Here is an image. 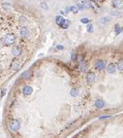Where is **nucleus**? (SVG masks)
Instances as JSON below:
<instances>
[{
	"label": "nucleus",
	"instance_id": "1",
	"mask_svg": "<svg viewBox=\"0 0 123 138\" xmlns=\"http://www.w3.org/2000/svg\"><path fill=\"white\" fill-rule=\"evenodd\" d=\"M8 127H9V129L12 131V132H16L18 131L19 129L20 128V123L19 120H11L9 121V124H8Z\"/></svg>",
	"mask_w": 123,
	"mask_h": 138
},
{
	"label": "nucleus",
	"instance_id": "2",
	"mask_svg": "<svg viewBox=\"0 0 123 138\" xmlns=\"http://www.w3.org/2000/svg\"><path fill=\"white\" fill-rule=\"evenodd\" d=\"M16 41V36L13 33H8L7 35H5V37L3 38L2 42L5 46H12Z\"/></svg>",
	"mask_w": 123,
	"mask_h": 138
},
{
	"label": "nucleus",
	"instance_id": "3",
	"mask_svg": "<svg viewBox=\"0 0 123 138\" xmlns=\"http://www.w3.org/2000/svg\"><path fill=\"white\" fill-rule=\"evenodd\" d=\"M105 61L102 60V59H99V60H97L96 63H95V68L97 70H99V71H102L104 68H105Z\"/></svg>",
	"mask_w": 123,
	"mask_h": 138
},
{
	"label": "nucleus",
	"instance_id": "4",
	"mask_svg": "<svg viewBox=\"0 0 123 138\" xmlns=\"http://www.w3.org/2000/svg\"><path fill=\"white\" fill-rule=\"evenodd\" d=\"M95 78H96V76H95V74L93 72H88L86 74V81H87L88 84L93 83L95 81Z\"/></svg>",
	"mask_w": 123,
	"mask_h": 138
},
{
	"label": "nucleus",
	"instance_id": "5",
	"mask_svg": "<svg viewBox=\"0 0 123 138\" xmlns=\"http://www.w3.org/2000/svg\"><path fill=\"white\" fill-rule=\"evenodd\" d=\"M32 92H33V88H32V87H30V86H24L23 87L22 93L24 95H30V94H32Z\"/></svg>",
	"mask_w": 123,
	"mask_h": 138
},
{
	"label": "nucleus",
	"instance_id": "6",
	"mask_svg": "<svg viewBox=\"0 0 123 138\" xmlns=\"http://www.w3.org/2000/svg\"><path fill=\"white\" fill-rule=\"evenodd\" d=\"M112 7L115 9H120L123 7V1L122 0H112Z\"/></svg>",
	"mask_w": 123,
	"mask_h": 138
},
{
	"label": "nucleus",
	"instance_id": "7",
	"mask_svg": "<svg viewBox=\"0 0 123 138\" xmlns=\"http://www.w3.org/2000/svg\"><path fill=\"white\" fill-rule=\"evenodd\" d=\"M116 70V65L114 63H110L108 67H107V72L109 73V74H113L114 72Z\"/></svg>",
	"mask_w": 123,
	"mask_h": 138
},
{
	"label": "nucleus",
	"instance_id": "8",
	"mask_svg": "<svg viewBox=\"0 0 123 138\" xmlns=\"http://www.w3.org/2000/svg\"><path fill=\"white\" fill-rule=\"evenodd\" d=\"M21 54V50H20V48L18 47V46H16L12 49V54L14 56H16V58H18V56H20Z\"/></svg>",
	"mask_w": 123,
	"mask_h": 138
},
{
	"label": "nucleus",
	"instance_id": "9",
	"mask_svg": "<svg viewBox=\"0 0 123 138\" xmlns=\"http://www.w3.org/2000/svg\"><path fill=\"white\" fill-rule=\"evenodd\" d=\"M28 34H29V30H28L25 26H22V27L20 28V35L21 37H27Z\"/></svg>",
	"mask_w": 123,
	"mask_h": 138
},
{
	"label": "nucleus",
	"instance_id": "10",
	"mask_svg": "<svg viewBox=\"0 0 123 138\" xmlns=\"http://www.w3.org/2000/svg\"><path fill=\"white\" fill-rule=\"evenodd\" d=\"M94 105H95L96 108L101 109V108H103V107L105 106V102H104V100H102V99H96L95 102H94Z\"/></svg>",
	"mask_w": 123,
	"mask_h": 138
},
{
	"label": "nucleus",
	"instance_id": "11",
	"mask_svg": "<svg viewBox=\"0 0 123 138\" xmlns=\"http://www.w3.org/2000/svg\"><path fill=\"white\" fill-rule=\"evenodd\" d=\"M31 76H32V72L30 70H26V71H24L22 74H21V79H23V80H28V79L31 78Z\"/></svg>",
	"mask_w": 123,
	"mask_h": 138
},
{
	"label": "nucleus",
	"instance_id": "12",
	"mask_svg": "<svg viewBox=\"0 0 123 138\" xmlns=\"http://www.w3.org/2000/svg\"><path fill=\"white\" fill-rule=\"evenodd\" d=\"M20 67V62L18 61V60H14V61L12 62V64H11V68H12L14 71L19 70Z\"/></svg>",
	"mask_w": 123,
	"mask_h": 138
},
{
	"label": "nucleus",
	"instance_id": "13",
	"mask_svg": "<svg viewBox=\"0 0 123 138\" xmlns=\"http://www.w3.org/2000/svg\"><path fill=\"white\" fill-rule=\"evenodd\" d=\"M111 21V18L109 17V16H105V17H102L100 20H99V22L102 23V24H106V23H108Z\"/></svg>",
	"mask_w": 123,
	"mask_h": 138
},
{
	"label": "nucleus",
	"instance_id": "14",
	"mask_svg": "<svg viewBox=\"0 0 123 138\" xmlns=\"http://www.w3.org/2000/svg\"><path fill=\"white\" fill-rule=\"evenodd\" d=\"M64 21H65V19L62 17V16H57V17L55 18V22H56L57 25H59V26L62 25L63 22H64Z\"/></svg>",
	"mask_w": 123,
	"mask_h": 138
},
{
	"label": "nucleus",
	"instance_id": "15",
	"mask_svg": "<svg viewBox=\"0 0 123 138\" xmlns=\"http://www.w3.org/2000/svg\"><path fill=\"white\" fill-rule=\"evenodd\" d=\"M69 12H72L74 14H77L79 12V9L77 6H70L68 8H66V13H69Z\"/></svg>",
	"mask_w": 123,
	"mask_h": 138
},
{
	"label": "nucleus",
	"instance_id": "16",
	"mask_svg": "<svg viewBox=\"0 0 123 138\" xmlns=\"http://www.w3.org/2000/svg\"><path fill=\"white\" fill-rule=\"evenodd\" d=\"M111 17H120L122 16V11L120 9H115L111 12Z\"/></svg>",
	"mask_w": 123,
	"mask_h": 138
},
{
	"label": "nucleus",
	"instance_id": "17",
	"mask_svg": "<svg viewBox=\"0 0 123 138\" xmlns=\"http://www.w3.org/2000/svg\"><path fill=\"white\" fill-rule=\"evenodd\" d=\"M122 31V27L120 26V24H115L114 25V32H115V35H119Z\"/></svg>",
	"mask_w": 123,
	"mask_h": 138
},
{
	"label": "nucleus",
	"instance_id": "18",
	"mask_svg": "<svg viewBox=\"0 0 123 138\" xmlns=\"http://www.w3.org/2000/svg\"><path fill=\"white\" fill-rule=\"evenodd\" d=\"M81 3L85 6V9H90L91 8V4H90V0H80Z\"/></svg>",
	"mask_w": 123,
	"mask_h": 138
},
{
	"label": "nucleus",
	"instance_id": "19",
	"mask_svg": "<svg viewBox=\"0 0 123 138\" xmlns=\"http://www.w3.org/2000/svg\"><path fill=\"white\" fill-rule=\"evenodd\" d=\"M85 70H86V63H85V61H81L79 63V71L84 72Z\"/></svg>",
	"mask_w": 123,
	"mask_h": 138
},
{
	"label": "nucleus",
	"instance_id": "20",
	"mask_svg": "<svg viewBox=\"0 0 123 138\" xmlns=\"http://www.w3.org/2000/svg\"><path fill=\"white\" fill-rule=\"evenodd\" d=\"M70 94H71V96H73V97L78 96V95H79V90H78V88H72L71 92H70Z\"/></svg>",
	"mask_w": 123,
	"mask_h": 138
},
{
	"label": "nucleus",
	"instance_id": "21",
	"mask_svg": "<svg viewBox=\"0 0 123 138\" xmlns=\"http://www.w3.org/2000/svg\"><path fill=\"white\" fill-rule=\"evenodd\" d=\"M69 25H70V21L69 20H65L64 22H63V24H62L60 27L63 28V29H67L69 27Z\"/></svg>",
	"mask_w": 123,
	"mask_h": 138
},
{
	"label": "nucleus",
	"instance_id": "22",
	"mask_svg": "<svg viewBox=\"0 0 123 138\" xmlns=\"http://www.w3.org/2000/svg\"><path fill=\"white\" fill-rule=\"evenodd\" d=\"M117 69L120 70V71H123V59H120L118 62H117Z\"/></svg>",
	"mask_w": 123,
	"mask_h": 138
},
{
	"label": "nucleus",
	"instance_id": "23",
	"mask_svg": "<svg viewBox=\"0 0 123 138\" xmlns=\"http://www.w3.org/2000/svg\"><path fill=\"white\" fill-rule=\"evenodd\" d=\"M86 30H87V32H89V33L93 32V25H92L91 23L86 24Z\"/></svg>",
	"mask_w": 123,
	"mask_h": 138
},
{
	"label": "nucleus",
	"instance_id": "24",
	"mask_svg": "<svg viewBox=\"0 0 123 138\" xmlns=\"http://www.w3.org/2000/svg\"><path fill=\"white\" fill-rule=\"evenodd\" d=\"M80 22L84 23V24H88V23H90V20L87 18H83V19H80Z\"/></svg>",
	"mask_w": 123,
	"mask_h": 138
},
{
	"label": "nucleus",
	"instance_id": "25",
	"mask_svg": "<svg viewBox=\"0 0 123 138\" xmlns=\"http://www.w3.org/2000/svg\"><path fill=\"white\" fill-rule=\"evenodd\" d=\"M77 7H78L79 11H83V10H84V9H85V6H84L83 3H79V4L77 5Z\"/></svg>",
	"mask_w": 123,
	"mask_h": 138
},
{
	"label": "nucleus",
	"instance_id": "26",
	"mask_svg": "<svg viewBox=\"0 0 123 138\" xmlns=\"http://www.w3.org/2000/svg\"><path fill=\"white\" fill-rule=\"evenodd\" d=\"M110 118H111V116H101L100 120H106V119H110Z\"/></svg>",
	"mask_w": 123,
	"mask_h": 138
},
{
	"label": "nucleus",
	"instance_id": "27",
	"mask_svg": "<svg viewBox=\"0 0 123 138\" xmlns=\"http://www.w3.org/2000/svg\"><path fill=\"white\" fill-rule=\"evenodd\" d=\"M76 59H77V54H76L75 53H73V54H72V60H73V61H75Z\"/></svg>",
	"mask_w": 123,
	"mask_h": 138
},
{
	"label": "nucleus",
	"instance_id": "28",
	"mask_svg": "<svg viewBox=\"0 0 123 138\" xmlns=\"http://www.w3.org/2000/svg\"><path fill=\"white\" fill-rule=\"evenodd\" d=\"M41 6H42L43 8H45V10H48V7L47 6V4H46V3H42V4H41Z\"/></svg>",
	"mask_w": 123,
	"mask_h": 138
},
{
	"label": "nucleus",
	"instance_id": "29",
	"mask_svg": "<svg viewBox=\"0 0 123 138\" xmlns=\"http://www.w3.org/2000/svg\"><path fill=\"white\" fill-rule=\"evenodd\" d=\"M56 48L58 49V50H64V46H62V45H58Z\"/></svg>",
	"mask_w": 123,
	"mask_h": 138
},
{
	"label": "nucleus",
	"instance_id": "30",
	"mask_svg": "<svg viewBox=\"0 0 123 138\" xmlns=\"http://www.w3.org/2000/svg\"><path fill=\"white\" fill-rule=\"evenodd\" d=\"M96 1H97V2H103L104 0H96Z\"/></svg>",
	"mask_w": 123,
	"mask_h": 138
},
{
	"label": "nucleus",
	"instance_id": "31",
	"mask_svg": "<svg viewBox=\"0 0 123 138\" xmlns=\"http://www.w3.org/2000/svg\"><path fill=\"white\" fill-rule=\"evenodd\" d=\"M2 70V67H1V65H0V71H1Z\"/></svg>",
	"mask_w": 123,
	"mask_h": 138
}]
</instances>
